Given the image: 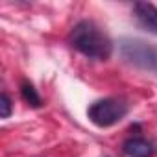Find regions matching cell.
Instances as JSON below:
<instances>
[{
	"instance_id": "obj_1",
	"label": "cell",
	"mask_w": 157,
	"mask_h": 157,
	"mask_svg": "<svg viewBox=\"0 0 157 157\" xmlns=\"http://www.w3.org/2000/svg\"><path fill=\"white\" fill-rule=\"evenodd\" d=\"M70 44L85 57L105 61L113 54V43L107 33L93 21H80L68 35Z\"/></svg>"
},
{
	"instance_id": "obj_2",
	"label": "cell",
	"mask_w": 157,
	"mask_h": 157,
	"mask_svg": "<svg viewBox=\"0 0 157 157\" xmlns=\"http://www.w3.org/2000/svg\"><path fill=\"white\" fill-rule=\"evenodd\" d=\"M118 50L126 63L157 76V46L153 43L135 37H124L118 41Z\"/></svg>"
},
{
	"instance_id": "obj_3",
	"label": "cell",
	"mask_w": 157,
	"mask_h": 157,
	"mask_svg": "<svg viewBox=\"0 0 157 157\" xmlns=\"http://www.w3.org/2000/svg\"><path fill=\"white\" fill-rule=\"evenodd\" d=\"M128 111H129V107L124 100L104 98V100H96L89 105L87 117L96 128H111V126L118 124L128 115Z\"/></svg>"
},
{
	"instance_id": "obj_4",
	"label": "cell",
	"mask_w": 157,
	"mask_h": 157,
	"mask_svg": "<svg viewBox=\"0 0 157 157\" xmlns=\"http://www.w3.org/2000/svg\"><path fill=\"white\" fill-rule=\"evenodd\" d=\"M133 15L139 21V24L148 30L150 33L157 35V8L150 2H135L133 4Z\"/></svg>"
},
{
	"instance_id": "obj_5",
	"label": "cell",
	"mask_w": 157,
	"mask_h": 157,
	"mask_svg": "<svg viewBox=\"0 0 157 157\" xmlns=\"http://www.w3.org/2000/svg\"><path fill=\"white\" fill-rule=\"evenodd\" d=\"M124 153L128 157H151L153 146L142 137H131L124 142Z\"/></svg>"
},
{
	"instance_id": "obj_6",
	"label": "cell",
	"mask_w": 157,
	"mask_h": 157,
	"mask_svg": "<svg viewBox=\"0 0 157 157\" xmlns=\"http://www.w3.org/2000/svg\"><path fill=\"white\" fill-rule=\"evenodd\" d=\"M21 94H22L24 102H28L32 107H41V105H43V100H41L39 93L35 91V87H33L30 82H22V85H21Z\"/></svg>"
},
{
	"instance_id": "obj_7",
	"label": "cell",
	"mask_w": 157,
	"mask_h": 157,
	"mask_svg": "<svg viewBox=\"0 0 157 157\" xmlns=\"http://www.w3.org/2000/svg\"><path fill=\"white\" fill-rule=\"evenodd\" d=\"M11 109V98L8 96V93H2L0 94V118H10Z\"/></svg>"
}]
</instances>
